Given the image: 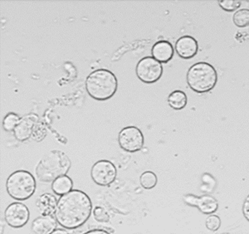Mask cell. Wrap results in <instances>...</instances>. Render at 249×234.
<instances>
[{"label": "cell", "mask_w": 249, "mask_h": 234, "mask_svg": "<svg viewBox=\"0 0 249 234\" xmlns=\"http://www.w3.org/2000/svg\"><path fill=\"white\" fill-rule=\"evenodd\" d=\"M91 211L92 203L90 197L82 190L71 189L59 198L54 216L58 224L64 229L73 230L88 222Z\"/></svg>", "instance_id": "cell-1"}, {"label": "cell", "mask_w": 249, "mask_h": 234, "mask_svg": "<svg viewBox=\"0 0 249 234\" xmlns=\"http://www.w3.org/2000/svg\"><path fill=\"white\" fill-rule=\"evenodd\" d=\"M71 160L62 150H53L46 154L36 166V175L43 183H53L56 179L68 174Z\"/></svg>", "instance_id": "cell-2"}, {"label": "cell", "mask_w": 249, "mask_h": 234, "mask_svg": "<svg viewBox=\"0 0 249 234\" xmlns=\"http://www.w3.org/2000/svg\"><path fill=\"white\" fill-rule=\"evenodd\" d=\"M118 81L116 75L108 69H96L86 79V90L91 98L96 101H107L116 94Z\"/></svg>", "instance_id": "cell-3"}, {"label": "cell", "mask_w": 249, "mask_h": 234, "mask_svg": "<svg viewBox=\"0 0 249 234\" xmlns=\"http://www.w3.org/2000/svg\"><path fill=\"white\" fill-rule=\"evenodd\" d=\"M186 79L191 90L198 93H205L215 88L218 74L210 63L197 62L188 70Z\"/></svg>", "instance_id": "cell-4"}, {"label": "cell", "mask_w": 249, "mask_h": 234, "mask_svg": "<svg viewBox=\"0 0 249 234\" xmlns=\"http://www.w3.org/2000/svg\"><path fill=\"white\" fill-rule=\"evenodd\" d=\"M37 189L36 180L31 173L17 170L12 173L6 181V190L15 200L24 201L34 195Z\"/></svg>", "instance_id": "cell-5"}, {"label": "cell", "mask_w": 249, "mask_h": 234, "mask_svg": "<svg viewBox=\"0 0 249 234\" xmlns=\"http://www.w3.org/2000/svg\"><path fill=\"white\" fill-rule=\"evenodd\" d=\"M136 76L145 84L158 82L163 75L162 63L153 56H144L140 60L136 68Z\"/></svg>", "instance_id": "cell-6"}, {"label": "cell", "mask_w": 249, "mask_h": 234, "mask_svg": "<svg viewBox=\"0 0 249 234\" xmlns=\"http://www.w3.org/2000/svg\"><path fill=\"white\" fill-rule=\"evenodd\" d=\"M143 133L136 126H126L120 131L118 143L122 150L126 152H137L144 146Z\"/></svg>", "instance_id": "cell-7"}, {"label": "cell", "mask_w": 249, "mask_h": 234, "mask_svg": "<svg viewBox=\"0 0 249 234\" xmlns=\"http://www.w3.org/2000/svg\"><path fill=\"white\" fill-rule=\"evenodd\" d=\"M117 170L112 162L106 160L97 161L92 165L91 177L100 186H108L116 180Z\"/></svg>", "instance_id": "cell-8"}, {"label": "cell", "mask_w": 249, "mask_h": 234, "mask_svg": "<svg viewBox=\"0 0 249 234\" xmlns=\"http://www.w3.org/2000/svg\"><path fill=\"white\" fill-rule=\"evenodd\" d=\"M29 217L30 212L29 208L20 202L10 203L4 211L6 223L14 229L23 228L29 222Z\"/></svg>", "instance_id": "cell-9"}, {"label": "cell", "mask_w": 249, "mask_h": 234, "mask_svg": "<svg viewBox=\"0 0 249 234\" xmlns=\"http://www.w3.org/2000/svg\"><path fill=\"white\" fill-rule=\"evenodd\" d=\"M184 203L190 206L196 207L199 211L204 215H212L218 209V203L215 198L210 195L204 196H195L188 195L184 197Z\"/></svg>", "instance_id": "cell-10"}, {"label": "cell", "mask_w": 249, "mask_h": 234, "mask_svg": "<svg viewBox=\"0 0 249 234\" xmlns=\"http://www.w3.org/2000/svg\"><path fill=\"white\" fill-rule=\"evenodd\" d=\"M38 116L36 114H29L21 118L20 122L14 130L15 137L18 141H28L34 132V127L37 124Z\"/></svg>", "instance_id": "cell-11"}, {"label": "cell", "mask_w": 249, "mask_h": 234, "mask_svg": "<svg viewBox=\"0 0 249 234\" xmlns=\"http://www.w3.org/2000/svg\"><path fill=\"white\" fill-rule=\"evenodd\" d=\"M175 48L179 57L190 59L198 54V42L191 36H182L176 41Z\"/></svg>", "instance_id": "cell-12"}, {"label": "cell", "mask_w": 249, "mask_h": 234, "mask_svg": "<svg viewBox=\"0 0 249 234\" xmlns=\"http://www.w3.org/2000/svg\"><path fill=\"white\" fill-rule=\"evenodd\" d=\"M57 220L53 215H41L36 217L31 224V230L34 234H50L57 229Z\"/></svg>", "instance_id": "cell-13"}, {"label": "cell", "mask_w": 249, "mask_h": 234, "mask_svg": "<svg viewBox=\"0 0 249 234\" xmlns=\"http://www.w3.org/2000/svg\"><path fill=\"white\" fill-rule=\"evenodd\" d=\"M151 54L154 58L160 63H167L172 59L175 50L170 42L162 40L154 44L151 49Z\"/></svg>", "instance_id": "cell-14"}, {"label": "cell", "mask_w": 249, "mask_h": 234, "mask_svg": "<svg viewBox=\"0 0 249 234\" xmlns=\"http://www.w3.org/2000/svg\"><path fill=\"white\" fill-rule=\"evenodd\" d=\"M55 195L46 193L39 196L37 200V207L42 215H54L57 205Z\"/></svg>", "instance_id": "cell-15"}, {"label": "cell", "mask_w": 249, "mask_h": 234, "mask_svg": "<svg viewBox=\"0 0 249 234\" xmlns=\"http://www.w3.org/2000/svg\"><path fill=\"white\" fill-rule=\"evenodd\" d=\"M52 190L58 196L66 195L73 188V182L70 177L66 175L60 176L52 183Z\"/></svg>", "instance_id": "cell-16"}, {"label": "cell", "mask_w": 249, "mask_h": 234, "mask_svg": "<svg viewBox=\"0 0 249 234\" xmlns=\"http://www.w3.org/2000/svg\"><path fill=\"white\" fill-rule=\"evenodd\" d=\"M188 97L183 90H174L168 96V103L174 110H183L186 107Z\"/></svg>", "instance_id": "cell-17"}, {"label": "cell", "mask_w": 249, "mask_h": 234, "mask_svg": "<svg viewBox=\"0 0 249 234\" xmlns=\"http://www.w3.org/2000/svg\"><path fill=\"white\" fill-rule=\"evenodd\" d=\"M140 182H141V184L144 189L150 190V189H154L156 186L157 182H158V179H157V176H156L155 173L148 170V171H145L141 175Z\"/></svg>", "instance_id": "cell-18"}, {"label": "cell", "mask_w": 249, "mask_h": 234, "mask_svg": "<svg viewBox=\"0 0 249 234\" xmlns=\"http://www.w3.org/2000/svg\"><path fill=\"white\" fill-rule=\"evenodd\" d=\"M233 23L238 28H245L249 26V9H239L233 14Z\"/></svg>", "instance_id": "cell-19"}, {"label": "cell", "mask_w": 249, "mask_h": 234, "mask_svg": "<svg viewBox=\"0 0 249 234\" xmlns=\"http://www.w3.org/2000/svg\"><path fill=\"white\" fill-rule=\"evenodd\" d=\"M20 120H21V118L16 113L10 112L7 114L3 120V129L8 132L14 131L16 126L19 123Z\"/></svg>", "instance_id": "cell-20"}, {"label": "cell", "mask_w": 249, "mask_h": 234, "mask_svg": "<svg viewBox=\"0 0 249 234\" xmlns=\"http://www.w3.org/2000/svg\"><path fill=\"white\" fill-rule=\"evenodd\" d=\"M205 225L208 230L211 232L218 231L221 227L220 217L218 215H210L205 220Z\"/></svg>", "instance_id": "cell-21"}, {"label": "cell", "mask_w": 249, "mask_h": 234, "mask_svg": "<svg viewBox=\"0 0 249 234\" xmlns=\"http://www.w3.org/2000/svg\"><path fill=\"white\" fill-rule=\"evenodd\" d=\"M218 4L224 11L232 12L237 10L241 6L239 0H218Z\"/></svg>", "instance_id": "cell-22"}, {"label": "cell", "mask_w": 249, "mask_h": 234, "mask_svg": "<svg viewBox=\"0 0 249 234\" xmlns=\"http://www.w3.org/2000/svg\"><path fill=\"white\" fill-rule=\"evenodd\" d=\"M93 215L95 219L101 223H108L110 221V216L102 207H96L93 210Z\"/></svg>", "instance_id": "cell-23"}, {"label": "cell", "mask_w": 249, "mask_h": 234, "mask_svg": "<svg viewBox=\"0 0 249 234\" xmlns=\"http://www.w3.org/2000/svg\"><path fill=\"white\" fill-rule=\"evenodd\" d=\"M243 215L246 218L247 220L249 222V195L246 198V199L244 200V204H243Z\"/></svg>", "instance_id": "cell-24"}, {"label": "cell", "mask_w": 249, "mask_h": 234, "mask_svg": "<svg viewBox=\"0 0 249 234\" xmlns=\"http://www.w3.org/2000/svg\"><path fill=\"white\" fill-rule=\"evenodd\" d=\"M87 234H109V232L106 231V230H103V229H93V230H91V231H88L86 233Z\"/></svg>", "instance_id": "cell-25"}, {"label": "cell", "mask_w": 249, "mask_h": 234, "mask_svg": "<svg viewBox=\"0 0 249 234\" xmlns=\"http://www.w3.org/2000/svg\"><path fill=\"white\" fill-rule=\"evenodd\" d=\"M68 234L69 233H68L67 230H65V229H56L55 230H54L53 232V234Z\"/></svg>", "instance_id": "cell-26"}]
</instances>
